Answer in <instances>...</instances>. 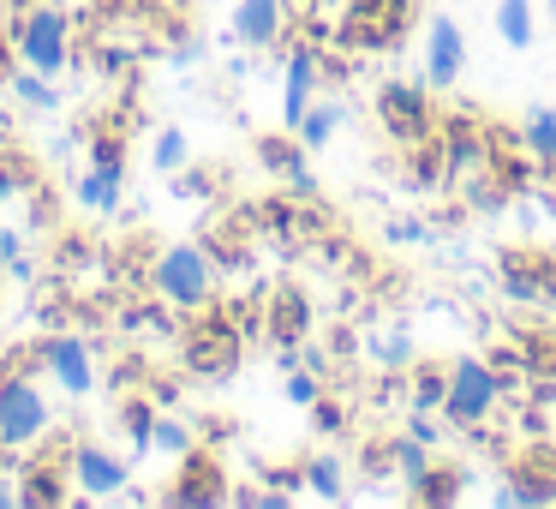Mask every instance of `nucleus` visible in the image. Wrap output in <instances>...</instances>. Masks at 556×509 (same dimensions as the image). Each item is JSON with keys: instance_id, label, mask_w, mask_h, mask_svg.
<instances>
[{"instance_id": "2", "label": "nucleus", "mask_w": 556, "mask_h": 509, "mask_svg": "<svg viewBox=\"0 0 556 509\" xmlns=\"http://www.w3.org/2000/svg\"><path fill=\"white\" fill-rule=\"evenodd\" d=\"M18 54H25L37 73H61L66 66V13L37 7V13L25 18V30H18Z\"/></svg>"}, {"instance_id": "4", "label": "nucleus", "mask_w": 556, "mask_h": 509, "mask_svg": "<svg viewBox=\"0 0 556 509\" xmlns=\"http://www.w3.org/2000/svg\"><path fill=\"white\" fill-rule=\"evenodd\" d=\"M496 401V377L484 372L479 360H455V389H448V413L455 420H479Z\"/></svg>"}, {"instance_id": "15", "label": "nucleus", "mask_w": 556, "mask_h": 509, "mask_svg": "<svg viewBox=\"0 0 556 509\" xmlns=\"http://www.w3.org/2000/svg\"><path fill=\"white\" fill-rule=\"evenodd\" d=\"M18 97H25L30 109H49V85H42V78H18Z\"/></svg>"}, {"instance_id": "10", "label": "nucleus", "mask_w": 556, "mask_h": 509, "mask_svg": "<svg viewBox=\"0 0 556 509\" xmlns=\"http://www.w3.org/2000/svg\"><path fill=\"white\" fill-rule=\"evenodd\" d=\"M78 198H85L90 210H114V198H121V169H90V181Z\"/></svg>"}, {"instance_id": "6", "label": "nucleus", "mask_w": 556, "mask_h": 509, "mask_svg": "<svg viewBox=\"0 0 556 509\" xmlns=\"http://www.w3.org/2000/svg\"><path fill=\"white\" fill-rule=\"evenodd\" d=\"M73 473H78V485H85V492H97V497L121 492V480H126V468L114 456H102V449H78Z\"/></svg>"}, {"instance_id": "19", "label": "nucleus", "mask_w": 556, "mask_h": 509, "mask_svg": "<svg viewBox=\"0 0 556 509\" xmlns=\"http://www.w3.org/2000/svg\"><path fill=\"white\" fill-rule=\"evenodd\" d=\"M551 7H556V0H551Z\"/></svg>"}, {"instance_id": "18", "label": "nucleus", "mask_w": 556, "mask_h": 509, "mask_svg": "<svg viewBox=\"0 0 556 509\" xmlns=\"http://www.w3.org/2000/svg\"><path fill=\"white\" fill-rule=\"evenodd\" d=\"M0 150H7V121H0Z\"/></svg>"}, {"instance_id": "5", "label": "nucleus", "mask_w": 556, "mask_h": 509, "mask_svg": "<svg viewBox=\"0 0 556 509\" xmlns=\"http://www.w3.org/2000/svg\"><path fill=\"white\" fill-rule=\"evenodd\" d=\"M42 360H49L54 384H61V389H73V396H78V389H90V384H97V365H90V348H85L78 336H54L49 348H42Z\"/></svg>"}, {"instance_id": "14", "label": "nucleus", "mask_w": 556, "mask_h": 509, "mask_svg": "<svg viewBox=\"0 0 556 509\" xmlns=\"http://www.w3.org/2000/svg\"><path fill=\"white\" fill-rule=\"evenodd\" d=\"M527 133H532V150H551V157H556V121H551V114H532Z\"/></svg>"}, {"instance_id": "13", "label": "nucleus", "mask_w": 556, "mask_h": 509, "mask_svg": "<svg viewBox=\"0 0 556 509\" xmlns=\"http://www.w3.org/2000/svg\"><path fill=\"white\" fill-rule=\"evenodd\" d=\"M300 133H305V145H324V138L336 133V109H317V114H305V121H300Z\"/></svg>"}, {"instance_id": "8", "label": "nucleus", "mask_w": 556, "mask_h": 509, "mask_svg": "<svg viewBox=\"0 0 556 509\" xmlns=\"http://www.w3.org/2000/svg\"><path fill=\"white\" fill-rule=\"evenodd\" d=\"M233 30H240L245 42H269L276 37V0H245L240 18H233Z\"/></svg>"}, {"instance_id": "12", "label": "nucleus", "mask_w": 556, "mask_h": 509, "mask_svg": "<svg viewBox=\"0 0 556 509\" xmlns=\"http://www.w3.org/2000/svg\"><path fill=\"white\" fill-rule=\"evenodd\" d=\"M186 162V133H162L156 138V169H180Z\"/></svg>"}, {"instance_id": "16", "label": "nucleus", "mask_w": 556, "mask_h": 509, "mask_svg": "<svg viewBox=\"0 0 556 509\" xmlns=\"http://www.w3.org/2000/svg\"><path fill=\"white\" fill-rule=\"evenodd\" d=\"M156 444H162V449H186L192 437H186L180 425H156Z\"/></svg>"}, {"instance_id": "9", "label": "nucleus", "mask_w": 556, "mask_h": 509, "mask_svg": "<svg viewBox=\"0 0 556 509\" xmlns=\"http://www.w3.org/2000/svg\"><path fill=\"white\" fill-rule=\"evenodd\" d=\"M305 97H312V54H293L288 66V121H305Z\"/></svg>"}, {"instance_id": "7", "label": "nucleus", "mask_w": 556, "mask_h": 509, "mask_svg": "<svg viewBox=\"0 0 556 509\" xmlns=\"http://www.w3.org/2000/svg\"><path fill=\"white\" fill-rule=\"evenodd\" d=\"M455 73H460V30L448 18H437L431 25V85H455Z\"/></svg>"}, {"instance_id": "17", "label": "nucleus", "mask_w": 556, "mask_h": 509, "mask_svg": "<svg viewBox=\"0 0 556 509\" xmlns=\"http://www.w3.org/2000/svg\"><path fill=\"white\" fill-rule=\"evenodd\" d=\"M312 485H317V492H336V468H329V461H317V468H312Z\"/></svg>"}, {"instance_id": "3", "label": "nucleus", "mask_w": 556, "mask_h": 509, "mask_svg": "<svg viewBox=\"0 0 556 509\" xmlns=\"http://www.w3.org/2000/svg\"><path fill=\"white\" fill-rule=\"evenodd\" d=\"M156 288L168 294V300H180V306H198L210 294V258L198 252V246H174V252L156 264Z\"/></svg>"}, {"instance_id": "11", "label": "nucleus", "mask_w": 556, "mask_h": 509, "mask_svg": "<svg viewBox=\"0 0 556 509\" xmlns=\"http://www.w3.org/2000/svg\"><path fill=\"white\" fill-rule=\"evenodd\" d=\"M496 25H503V37L515 42V49H527V42H532V13H527V0H503Z\"/></svg>"}, {"instance_id": "1", "label": "nucleus", "mask_w": 556, "mask_h": 509, "mask_svg": "<svg viewBox=\"0 0 556 509\" xmlns=\"http://www.w3.org/2000/svg\"><path fill=\"white\" fill-rule=\"evenodd\" d=\"M42 425H49V401H42V389L7 377V384H0V444H30Z\"/></svg>"}]
</instances>
